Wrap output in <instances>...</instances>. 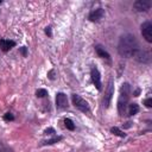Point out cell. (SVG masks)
Here are the masks:
<instances>
[{
	"mask_svg": "<svg viewBox=\"0 0 152 152\" xmlns=\"http://www.w3.org/2000/svg\"><path fill=\"white\" fill-rule=\"evenodd\" d=\"M138 50H139V44L137 38L133 34L126 33L120 37L118 43V52L121 57H125V58L133 57Z\"/></svg>",
	"mask_w": 152,
	"mask_h": 152,
	"instance_id": "cell-1",
	"label": "cell"
},
{
	"mask_svg": "<svg viewBox=\"0 0 152 152\" xmlns=\"http://www.w3.org/2000/svg\"><path fill=\"white\" fill-rule=\"evenodd\" d=\"M129 95H131V86H129V83L125 82L121 84L120 95L118 99V112H119L120 116L125 115V113H126L128 101H129Z\"/></svg>",
	"mask_w": 152,
	"mask_h": 152,
	"instance_id": "cell-2",
	"label": "cell"
},
{
	"mask_svg": "<svg viewBox=\"0 0 152 152\" xmlns=\"http://www.w3.org/2000/svg\"><path fill=\"white\" fill-rule=\"evenodd\" d=\"M71 100H72L74 106H75L78 110H81V112H83V113H89V112H90V108H89L88 102H87L83 97H81L80 95L72 94V95H71Z\"/></svg>",
	"mask_w": 152,
	"mask_h": 152,
	"instance_id": "cell-3",
	"label": "cell"
},
{
	"mask_svg": "<svg viewBox=\"0 0 152 152\" xmlns=\"http://www.w3.org/2000/svg\"><path fill=\"white\" fill-rule=\"evenodd\" d=\"M113 95H114V83H113V80L110 78L109 82H108V86H107L104 96H103V107L104 108H108L109 107L110 101L113 99Z\"/></svg>",
	"mask_w": 152,
	"mask_h": 152,
	"instance_id": "cell-4",
	"label": "cell"
},
{
	"mask_svg": "<svg viewBox=\"0 0 152 152\" xmlns=\"http://www.w3.org/2000/svg\"><path fill=\"white\" fill-rule=\"evenodd\" d=\"M141 34L147 43H152V24L150 21L141 24Z\"/></svg>",
	"mask_w": 152,
	"mask_h": 152,
	"instance_id": "cell-5",
	"label": "cell"
},
{
	"mask_svg": "<svg viewBox=\"0 0 152 152\" xmlns=\"http://www.w3.org/2000/svg\"><path fill=\"white\" fill-rule=\"evenodd\" d=\"M90 76H91V81L94 83V86L96 87L97 90H101L102 88V83H101V74L99 71V69L96 66H93L90 70Z\"/></svg>",
	"mask_w": 152,
	"mask_h": 152,
	"instance_id": "cell-6",
	"label": "cell"
},
{
	"mask_svg": "<svg viewBox=\"0 0 152 152\" xmlns=\"http://www.w3.org/2000/svg\"><path fill=\"white\" fill-rule=\"evenodd\" d=\"M133 57H134L135 61H138L139 63H144V64L150 63V61H151V56H150V53H148L147 51H145V50H140V49L134 53Z\"/></svg>",
	"mask_w": 152,
	"mask_h": 152,
	"instance_id": "cell-7",
	"label": "cell"
},
{
	"mask_svg": "<svg viewBox=\"0 0 152 152\" xmlns=\"http://www.w3.org/2000/svg\"><path fill=\"white\" fill-rule=\"evenodd\" d=\"M133 8L137 12H147L151 8V2L148 0H137L133 4Z\"/></svg>",
	"mask_w": 152,
	"mask_h": 152,
	"instance_id": "cell-8",
	"label": "cell"
},
{
	"mask_svg": "<svg viewBox=\"0 0 152 152\" xmlns=\"http://www.w3.org/2000/svg\"><path fill=\"white\" fill-rule=\"evenodd\" d=\"M56 107L58 109H64L68 107V97L64 93H57L56 95Z\"/></svg>",
	"mask_w": 152,
	"mask_h": 152,
	"instance_id": "cell-9",
	"label": "cell"
},
{
	"mask_svg": "<svg viewBox=\"0 0 152 152\" xmlns=\"http://www.w3.org/2000/svg\"><path fill=\"white\" fill-rule=\"evenodd\" d=\"M103 15H104V10L96 8V10H94V11H91L89 13V17L88 18H89L90 21H100L103 18Z\"/></svg>",
	"mask_w": 152,
	"mask_h": 152,
	"instance_id": "cell-10",
	"label": "cell"
},
{
	"mask_svg": "<svg viewBox=\"0 0 152 152\" xmlns=\"http://www.w3.org/2000/svg\"><path fill=\"white\" fill-rule=\"evenodd\" d=\"M15 45V42L13 40H8V39H0V48L2 51H8L11 48H13Z\"/></svg>",
	"mask_w": 152,
	"mask_h": 152,
	"instance_id": "cell-11",
	"label": "cell"
},
{
	"mask_svg": "<svg viewBox=\"0 0 152 152\" xmlns=\"http://www.w3.org/2000/svg\"><path fill=\"white\" fill-rule=\"evenodd\" d=\"M95 51H96V53H97L99 57L104 58V59H107V61H110L109 53H108V52L104 50V48H102L101 45H95Z\"/></svg>",
	"mask_w": 152,
	"mask_h": 152,
	"instance_id": "cell-12",
	"label": "cell"
},
{
	"mask_svg": "<svg viewBox=\"0 0 152 152\" xmlns=\"http://www.w3.org/2000/svg\"><path fill=\"white\" fill-rule=\"evenodd\" d=\"M138 112H139V106L137 103L129 104V107H128V114L129 115H135Z\"/></svg>",
	"mask_w": 152,
	"mask_h": 152,
	"instance_id": "cell-13",
	"label": "cell"
},
{
	"mask_svg": "<svg viewBox=\"0 0 152 152\" xmlns=\"http://www.w3.org/2000/svg\"><path fill=\"white\" fill-rule=\"evenodd\" d=\"M61 140H62V137H61V135H57V137H53V138H51V139H48L46 141H43V145H52V144L58 142V141H61Z\"/></svg>",
	"mask_w": 152,
	"mask_h": 152,
	"instance_id": "cell-14",
	"label": "cell"
},
{
	"mask_svg": "<svg viewBox=\"0 0 152 152\" xmlns=\"http://www.w3.org/2000/svg\"><path fill=\"white\" fill-rule=\"evenodd\" d=\"M110 132L113 133V134H115V135H118V137H121V138H125L126 137V133H124L120 128H118V127H112L110 128Z\"/></svg>",
	"mask_w": 152,
	"mask_h": 152,
	"instance_id": "cell-15",
	"label": "cell"
},
{
	"mask_svg": "<svg viewBox=\"0 0 152 152\" xmlns=\"http://www.w3.org/2000/svg\"><path fill=\"white\" fill-rule=\"evenodd\" d=\"M64 125H65V127H66L68 129H70V131H74V129H75V125H74L72 120L69 119V118L64 119Z\"/></svg>",
	"mask_w": 152,
	"mask_h": 152,
	"instance_id": "cell-16",
	"label": "cell"
},
{
	"mask_svg": "<svg viewBox=\"0 0 152 152\" xmlns=\"http://www.w3.org/2000/svg\"><path fill=\"white\" fill-rule=\"evenodd\" d=\"M0 152H13V150L10 146H7V145H5L4 142L0 141Z\"/></svg>",
	"mask_w": 152,
	"mask_h": 152,
	"instance_id": "cell-17",
	"label": "cell"
},
{
	"mask_svg": "<svg viewBox=\"0 0 152 152\" xmlns=\"http://www.w3.org/2000/svg\"><path fill=\"white\" fill-rule=\"evenodd\" d=\"M36 95H37V97H44L48 95V91H46V89H38L36 91Z\"/></svg>",
	"mask_w": 152,
	"mask_h": 152,
	"instance_id": "cell-18",
	"label": "cell"
},
{
	"mask_svg": "<svg viewBox=\"0 0 152 152\" xmlns=\"http://www.w3.org/2000/svg\"><path fill=\"white\" fill-rule=\"evenodd\" d=\"M4 119H5L6 121H12V120H14V115H13L12 113H6V114L4 115Z\"/></svg>",
	"mask_w": 152,
	"mask_h": 152,
	"instance_id": "cell-19",
	"label": "cell"
},
{
	"mask_svg": "<svg viewBox=\"0 0 152 152\" xmlns=\"http://www.w3.org/2000/svg\"><path fill=\"white\" fill-rule=\"evenodd\" d=\"M144 104H145L147 108H151V107H152V99H151V97H147L146 100H144Z\"/></svg>",
	"mask_w": 152,
	"mask_h": 152,
	"instance_id": "cell-20",
	"label": "cell"
},
{
	"mask_svg": "<svg viewBox=\"0 0 152 152\" xmlns=\"http://www.w3.org/2000/svg\"><path fill=\"white\" fill-rule=\"evenodd\" d=\"M53 133H56V132H55V129H53L52 127H49V128H46V129L44 131V134H46V135H51V134H53Z\"/></svg>",
	"mask_w": 152,
	"mask_h": 152,
	"instance_id": "cell-21",
	"label": "cell"
},
{
	"mask_svg": "<svg viewBox=\"0 0 152 152\" xmlns=\"http://www.w3.org/2000/svg\"><path fill=\"white\" fill-rule=\"evenodd\" d=\"M20 52H21V55H23L24 57H26V56H27V48H26V46L20 48Z\"/></svg>",
	"mask_w": 152,
	"mask_h": 152,
	"instance_id": "cell-22",
	"label": "cell"
},
{
	"mask_svg": "<svg viewBox=\"0 0 152 152\" xmlns=\"http://www.w3.org/2000/svg\"><path fill=\"white\" fill-rule=\"evenodd\" d=\"M48 77H49L50 80H55V70H50V71L48 72Z\"/></svg>",
	"mask_w": 152,
	"mask_h": 152,
	"instance_id": "cell-23",
	"label": "cell"
},
{
	"mask_svg": "<svg viewBox=\"0 0 152 152\" xmlns=\"http://www.w3.org/2000/svg\"><path fill=\"white\" fill-rule=\"evenodd\" d=\"M45 33H46L48 36H51V27H50V26H48V27L45 28Z\"/></svg>",
	"mask_w": 152,
	"mask_h": 152,
	"instance_id": "cell-24",
	"label": "cell"
},
{
	"mask_svg": "<svg viewBox=\"0 0 152 152\" xmlns=\"http://www.w3.org/2000/svg\"><path fill=\"white\" fill-rule=\"evenodd\" d=\"M139 93H140V90H139V89H137V90L134 91V96H138V95H139Z\"/></svg>",
	"mask_w": 152,
	"mask_h": 152,
	"instance_id": "cell-25",
	"label": "cell"
},
{
	"mask_svg": "<svg viewBox=\"0 0 152 152\" xmlns=\"http://www.w3.org/2000/svg\"><path fill=\"white\" fill-rule=\"evenodd\" d=\"M0 4H1V0H0Z\"/></svg>",
	"mask_w": 152,
	"mask_h": 152,
	"instance_id": "cell-26",
	"label": "cell"
},
{
	"mask_svg": "<svg viewBox=\"0 0 152 152\" xmlns=\"http://www.w3.org/2000/svg\"><path fill=\"white\" fill-rule=\"evenodd\" d=\"M69 152H72V151H69Z\"/></svg>",
	"mask_w": 152,
	"mask_h": 152,
	"instance_id": "cell-27",
	"label": "cell"
}]
</instances>
